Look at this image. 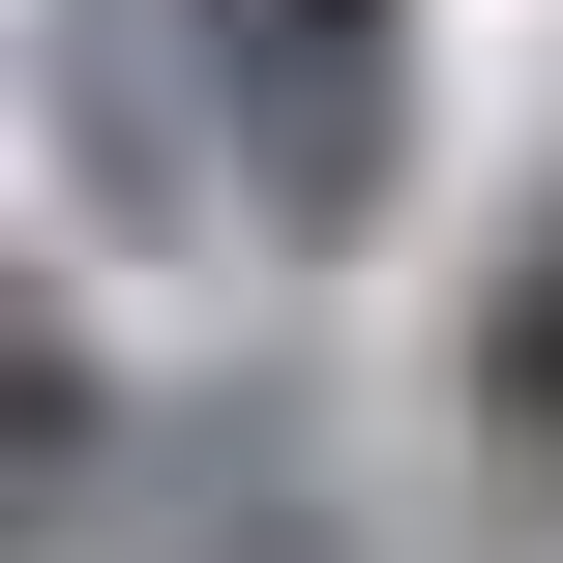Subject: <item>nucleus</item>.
<instances>
[{
	"mask_svg": "<svg viewBox=\"0 0 563 563\" xmlns=\"http://www.w3.org/2000/svg\"><path fill=\"white\" fill-rule=\"evenodd\" d=\"M178 30H208L238 238H267V267H386V208H416V119H445L416 0H178Z\"/></svg>",
	"mask_w": 563,
	"mask_h": 563,
	"instance_id": "obj_1",
	"label": "nucleus"
},
{
	"mask_svg": "<svg viewBox=\"0 0 563 563\" xmlns=\"http://www.w3.org/2000/svg\"><path fill=\"white\" fill-rule=\"evenodd\" d=\"M30 119H59V208H89V238H208V208H238L178 0H30Z\"/></svg>",
	"mask_w": 563,
	"mask_h": 563,
	"instance_id": "obj_2",
	"label": "nucleus"
},
{
	"mask_svg": "<svg viewBox=\"0 0 563 563\" xmlns=\"http://www.w3.org/2000/svg\"><path fill=\"white\" fill-rule=\"evenodd\" d=\"M445 416H475V505L563 534V178L505 208V267H475V356H445Z\"/></svg>",
	"mask_w": 563,
	"mask_h": 563,
	"instance_id": "obj_3",
	"label": "nucleus"
},
{
	"mask_svg": "<svg viewBox=\"0 0 563 563\" xmlns=\"http://www.w3.org/2000/svg\"><path fill=\"white\" fill-rule=\"evenodd\" d=\"M148 563H356V534H327V475H297V386H208V445H178Z\"/></svg>",
	"mask_w": 563,
	"mask_h": 563,
	"instance_id": "obj_4",
	"label": "nucleus"
},
{
	"mask_svg": "<svg viewBox=\"0 0 563 563\" xmlns=\"http://www.w3.org/2000/svg\"><path fill=\"white\" fill-rule=\"evenodd\" d=\"M89 445H119V386H89V327H30V356H0V475H30V534H89Z\"/></svg>",
	"mask_w": 563,
	"mask_h": 563,
	"instance_id": "obj_5",
	"label": "nucleus"
}]
</instances>
